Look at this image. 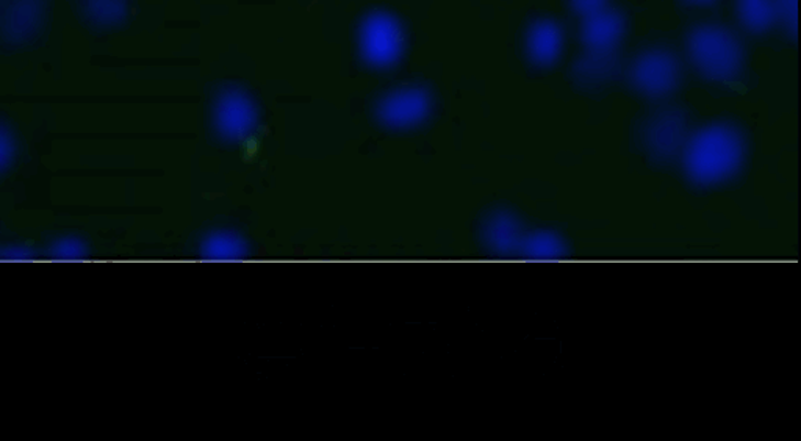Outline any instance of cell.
<instances>
[{
    "label": "cell",
    "mask_w": 801,
    "mask_h": 441,
    "mask_svg": "<svg viewBox=\"0 0 801 441\" xmlns=\"http://www.w3.org/2000/svg\"><path fill=\"white\" fill-rule=\"evenodd\" d=\"M744 155V139L736 129L725 124L709 125L686 146V170L699 184H717L739 170Z\"/></svg>",
    "instance_id": "cell-1"
},
{
    "label": "cell",
    "mask_w": 801,
    "mask_h": 441,
    "mask_svg": "<svg viewBox=\"0 0 801 441\" xmlns=\"http://www.w3.org/2000/svg\"><path fill=\"white\" fill-rule=\"evenodd\" d=\"M689 57L701 76L714 81H731L742 73L745 52L730 29L703 24L690 32Z\"/></svg>",
    "instance_id": "cell-2"
},
{
    "label": "cell",
    "mask_w": 801,
    "mask_h": 441,
    "mask_svg": "<svg viewBox=\"0 0 801 441\" xmlns=\"http://www.w3.org/2000/svg\"><path fill=\"white\" fill-rule=\"evenodd\" d=\"M681 66L671 52L653 49L638 55L631 68L634 87L648 96H666L678 87Z\"/></svg>",
    "instance_id": "cell-3"
},
{
    "label": "cell",
    "mask_w": 801,
    "mask_h": 441,
    "mask_svg": "<svg viewBox=\"0 0 801 441\" xmlns=\"http://www.w3.org/2000/svg\"><path fill=\"white\" fill-rule=\"evenodd\" d=\"M361 49L371 65L389 66L397 62L402 49L400 25L387 14H371L361 31Z\"/></svg>",
    "instance_id": "cell-4"
},
{
    "label": "cell",
    "mask_w": 801,
    "mask_h": 441,
    "mask_svg": "<svg viewBox=\"0 0 801 441\" xmlns=\"http://www.w3.org/2000/svg\"><path fill=\"white\" fill-rule=\"evenodd\" d=\"M216 125L226 139L245 140L256 129V107L243 92L227 91L218 102Z\"/></svg>",
    "instance_id": "cell-5"
},
{
    "label": "cell",
    "mask_w": 801,
    "mask_h": 441,
    "mask_svg": "<svg viewBox=\"0 0 801 441\" xmlns=\"http://www.w3.org/2000/svg\"><path fill=\"white\" fill-rule=\"evenodd\" d=\"M430 98L419 88L393 92L379 107L380 120L393 128H408L423 121L430 111Z\"/></svg>",
    "instance_id": "cell-6"
},
{
    "label": "cell",
    "mask_w": 801,
    "mask_h": 441,
    "mask_svg": "<svg viewBox=\"0 0 801 441\" xmlns=\"http://www.w3.org/2000/svg\"><path fill=\"white\" fill-rule=\"evenodd\" d=\"M625 32V21L616 11L604 10L586 18L582 25V41L587 49H615Z\"/></svg>",
    "instance_id": "cell-7"
},
{
    "label": "cell",
    "mask_w": 801,
    "mask_h": 441,
    "mask_svg": "<svg viewBox=\"0 0 801 441\" xmlns=\"http://www.w3.org/2000/svg\"><path fill=\"white\" fill-rule=\"evenodd\" d=\"M686 124L678 111H663L648 128L649 146L660 155H670L685 140Z\"/></svg>",
    "instance_id": "cell-8"
},
{
    "label": "cell",
    "mask_w": 801,
    "mask_h": 441,
    "mask_svg": "<svg viewBox=\"0 0 801 441\" xmlns=\"http://www.w3.org/2000/svg\"><path fill=\"white\" fill-rule=\"evenodd\" d=\"M563 33L555 22L538 21L531 27L527 49L531 58L541 66H548L559 57Z\"/></svg>",
    "instance_id": "cell-9"
},
{
    "label": "cell",
    "mask_w": 801,
    "mask_h": 441,
    "mask_svg": "<svg viewBox=\"0 0 801 441\" xmlns=\"http://www.w3.org/2000/svg\"><path fill=\"white\" fill-rule=\"evenodd\" d=\"M615 49H589L576 62L575 77L586 85H597L614 76L619 68Z\"/></svg>",
    "instance_id": "cell-10"
},
{
    "label": "cell",
    "mask_w": 801,
    "mask_h": 441,
    "mask_svg": "<svg viewBox=\"0 0 801 441\" xmlns=\"http://www.w3.org/2000/svg\"><path fill=\"white\" fill-rule=\"evenodd\" d=\"M247 255V246L242 236L231 232H218L202 244V258L205 261H242Z\"/></svg>",
    "instance_id": "cell-11"
},
{
    "label": "cell",
    "mask_w": 801,
    "mask_h": 441,
    "mask_svg": "<svg viewBox=\"0 0 801 441\" xmlns=\"http://www.w3.org/2000/svg\"><path fill=\"white\" fill-rule=\"evenodd\" d=\"M737 14L744 27L755 33L769 31L777 21L774 0H737Z\"/></svg>",
    "instance_id": "cell-12"
},
{
    "label": "cell",
    "mask_w": 801,
    "mask_h": 441,
    "mask_svg": "<svg viewBox=\"0 0 801 441\" xmlns=\"http://www.w3.org/2000/svg\"><path fill=\"white\" fill-rule=\"evenodd\" d=\"M775 16L786 33L796 36L799 25V0H774Z\"/></svg>",
    "instance_id": "cell-13"
},
{
    "label": "cell",
    "mask_w": 801,
    "mask_h": 441,
    "mask_svg": "<svg viewBox=\"0 0 801 441\" xmlns=\"http://www.w3.org/2000/svg\"><path fill=\"white\" fill-rule=\"evenodd\" d=\"M51 257L55 261H84L87 247L77 239H63L52 246Z\"/></svg>",
    "instance_id": "cell-14"
},
{
    "label": "cell",
    "mask_w": 801,
    "mask_h": 441,
    "mask_svg": "<svg viewBox=\"0 0 801 441\" xmlns=\"http://www.w3.org/2000/svg\"><path fill=\"white\" fill-rule=\"evenodd\" d=\"M90 10L98 20L116 21L123 14V3L120 0H93Z\"/></svg>",
    "instance_id": "cell-15"
},
{
    "label": "cell",
    "mask_w": 801,
    "mask_h": 441,
    "mask_svg": "<svg viewBox=\"0 0 801 441\" xmlns=\"http://www.w3.org/2000/svg\"><path fill=\"white\" fill-rule=\"evenodd\" d=\"M571 9L582 18H590L593 14L607 10L608 0H570Z\"/></svg>",
    "instance_id": "cell-16"
},
{
    "label": "cell",
    "mask_w": 801,
    "mask_h": 441,
    "mask_svg": "<svg viewBox=\"0 0 801 441\" xmlns=\"http://www.w3.org/2000/svg\"><path fill=\"white\" fill-rule=\"evenodd\" d=\"M527 251L534 252V254H541L542 257H546L548 254H556V252L559 251V244H557L555 239H549V236L546 235L535 236V239L531 240Z\"/></svg>",
    "instance_id": "cell-17"
},
{
    "label": "cell",
    "mask_w": 801,
    "mask_h": 441,
    "mask_svg": "<svg viewBox=\"0 0 801 441\" xmlns=\"http://www.w3.org/2000/svg\"><path fill=\"white\" fill-rule=\"evenodd\" d=\"M2 258L3 261H32V258H35V254H33L32 250H29V247H21V246H13V247H5L2 252Z\"/></svg>",
    "instance_id": "cell-18"
},
{
    "label": "cell",
    "mask_w": 801,
    "mask_h": 441,
    "mask_svg": "<svg viewBox=\"0 0 801 441\" xmlns=\"http://www.w3.org/2000/svg\"><path fill=\"white\" fill-rule=\"evenodd\" d=\"M11 151H13V146H10V139L9 135H7V132H2V151H0V158H2V166L7 165V162H9Z\"/></svg>",
    "instance_id": "cell-19"
},
{
    "label": "cell",
    "mask_w": 801,
    "mask_h": 441,
    "mask_svg": "<svg viewBox=\"0 0 801 441\" xmlns=\"http://www.w3.org/2000/svg\"><path fill=\"white\" fill-rule=\"evenodd\" d=\"M690 3H696V5H709V3L715 2V0H688Z\"/></svg>",
    "instance_id": "cell-20"
}]
</instances>
